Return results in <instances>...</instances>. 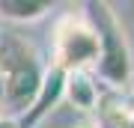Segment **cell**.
I'll return each mask as SVG.
<instances>
[{"label": "cell", "instance_id": "10", "mask_svg": "<svg viewBox=\"0 0 134 128\" xmlns=\"http://www.w3.org/2000/svg\"><path fill=\"white\" fill-rule=\"evenodd\" d=\"M0 125H3V104H0Z\"/></svg>", "mask_w": 134, "mask_h": 128}, {"label": "cell", "instance_id": "9", "mask_svg": "<svg viewBox=\"0 0 134 128\" xmlns=\"http://www.w3.org/2000/svg\"><path fill=\"white\" fill-rule=\"evenodd\" d=\"M128 84H131V92H134V69H131V77H128Z\"/></svg>", "mask_w": 134, "mask_h": 128}, {"label": "cell", "instance_id": "8", "mask_svg": "<svg viewBox=\"0 0 134 128\" xmlns=\"http://www.w3.org/2000/svg\"><path fill=\"white\" fill-rule=\"evenodd\" d=\"M69 128H101L98 122H92V119H83V122H77V125H69Z\"/></svg>", "mask_w": 134, "mask_h": 128}, {"label": "cell", "instance_id": "7", "mask_svg": "<svg viewBox=\"0 0 134 128\" xmlns=\"http://www.w3.org/2000/svg\"><path fill=\"white\" fill-rule=\"evenodd\" d=\"M107 122L110 128H134V95L107 104Z\"/></svg>", "mask_w": 134, "mask_h": 128}, {"label": "cell", "instance_id": "3", "mask_svg": "<svg viewBox=\"0 0 134 128\" xmlns=\"http://www.w3.org/2000/svg\"><path fill=\"white\" fill-rule=\"evenodd\" d=\"M98 15L92 18L98 30V42H101V54H98V63L92 69V77L101 84H107L110 90H122L131 77V69H134V60H131V51H128V42H125V33L122 27L116 24L113 12L107 9L104 3L96 6Z\"/></svg>", "mask_w": 134, "mask_h": 128}, {"label": "cell", "instance_id": "1", "mask_svg": "<svg viewBox=\"0 0 134 128\" xmlns=\"http://www.w3.org/2000/svg\"><path fill=\"white\" fill-rule=\"evenodd\" d=\"M48 63L21 33L0 27V104L3 119H21L45 81Z\"/></svg>", "mask_w": 134, "mask_h": 128}, {"label": "cell", "instance_id": "6", "mask_svg": "<svg viewBox=\"0 0 134 128\" xmlns=\"http://www.w3.org/2000/svg\"><path fill=\"white\" fill-rule=\"evenodd\" d=\"M51 12L48 0H0V21L9 24H33Z\"/></svg>", "mask_w": 134, "mask_h": 128}, {"label": "cell", "instance_id": "2", "mask_svg": "<svg viewBox=\"0 0 134 128\" xmlns=\"http://www.w3.org/2000/svg\"><path fill=\"white\" fill-rule=\"evenodd\" d=\"M101 54L98 30L90 15L83 12H66L60 15L51 33V60L48 66L69 71H92Z\"/></svg>", "mask_w": 134, "mask_h": 128}, {"label": "cell", "instance_id": "5", "mask_svg": "<svg viewBox=\"0 0 134 128\" xmlns=\"http://www.w3.org/2000/svg\"><path fill=\"white\" fill-rule=\"evenodd\" d=\"M63 98L77 113L98 110L101 107V95H98V84L92 77V71H69L66 81H63Z\"/></svg>", "mask_w": 134, "mask_h": 128}, {"label": "cell", "instance_id": "4", "mask_svg": "<svg viewBox=\"0 0 134 128\" xmlns=\"http://www.w3.org/2000/svg\"><path fill=\"white\" fill-rule=\"evenodd\" d=\"M63 81H66V75H63L60 69L48 66L45 81H42V86H39V92H36V98H33V104H30V110L18 119V128H36L54 107L60 104V101H63Z\"/></svg>", "mask_w": 134, "mask_h": 128}]
</instances>
